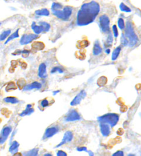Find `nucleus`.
I'll return each mask as SVG.
<instances>
[{
    "label": "nucleus",
    "instance_id": "4",
    "mask_svg": "<svg viewBox=\"0 0 141 156\" xmlns=\"http://www.w3.org/2000/svg\"><path fill=\"white\" fill-rule=\"evenodd\" d=\"M119 116L116 114H107L98 118L99 122L107 123L111 127H114L118 122Z\"/></svg>",
    "mask_w": 141,
    "mask_h": 156
},
{
    "label": "nucleus",
    "instance_id": "8",
    "mask_svg": "<svg viewBox=\"0 0 141 156\" xmlns=\"http://www.w3.org/2000/svg\"><path fill=\"white\" fill-rule=\"evenodd\" d=\"M38 34H24L21 39L20 40V44L21 45H26L28 44L32 41L35 40L38 38Z\"/></svg>",
    "mask_w": 141,
    "mask_h": 156
},
{
    "label": "nucleus",
    "instance_id": "31",
    "mask_svg": "<svg viewBox=\"0 0 141 156\" xmlns=\"http://www.w3.org/2000/svg\"><path fill=\"white\" fill-rule=\"evenodd\" d=\"M113 42V37L112 35V33L110 32H109V36L107 37V41H106V46H111L112 43Z\"/></svg>",
    "mask_w": 141,
    "mask_h": 156
},
{
    "label": "nucleus",
    "instance_id": "22",
    "mask_svg": "<svg viewBox=\"0 0 141 156\" xmlns=\"http://www.w3.org/2000/svg\"><path fill=\"white\" fill-rule=\"evenodd\" d=\"M10 33H11V30H7L4 31L2 34H0V41L5 40L10 35Z\"/></svg>",
    "mask_w": 141,
    "mask_h": 156
},
{
    "label": "nucleus",
    "instance_id": "21",
    "mask_svg": "<svg viewBox=\"0 0 141 156\" xmlns=\"http://www.w3.org/2000/svg\"><path fill=\"white\" fill-rule=\"evenodd\" d=\"M5 102H8V103H11V104H16L18 103L19 100L17 98H14V97H6L4 99Z\"/></svg>",
    "mask_w": 141,
    "mask_h": 156
},
{
    "label": "nucleus",
    "instance_id": "18",
    "mask_svg": "<svg viewBox=\"0 0 141 156\" xmlns=\"http://www.w3.org/2000/svg\"><path fill=\"white\" fill-rule=\"evenodd\" d=\"M32 112H34V109L32 107V105H28L26 110H24L22 113L20 114V116H25L26 115H30V114H32Z\"/></svg>",
    "mask_w": 141,
    "mask_h": 156
},
{
    "label": "nucleus",
    "instance_id": "46",
    "mask_svg": "<svg viewBox=\"0 0 141 156\" xmlns=\"http://www.w3.org/2000/svg\"><path fill=\"white\" fill-rule=\"evenodd\" d=\"M0 25H1V23H0Z\"/></svg>",
    "mask_w": 141,
    "mask_h": 156
},
{
    "label": "nucleus",
    "instance_id": "20",
    "mask_svg": "<svg viewBox=\"0 0 141 156\" xmlns=\"http://www.w3.org/2000/svg\"><path fill=\"white\" fill-rule=\"evenodd\" d=\"M35 14L39 16H48L50 14V12L47 9L43 8V9H41V10H36L35 12Z\"/></svg>",
    "mask_w": 141,
    "mask_h": 156
},
{
    "label": "nucleus",
    "instance_id": "42",
    "mask_svg": "<svg viewBox=\"0 0 141 156\" xmlns=\"http://www.w3.org/2000/svg\"><path fill=\"white\" fill-rule=\"evenodd\" d=\"M126 110H127V107L123 106L122 107H121V112H125Z\"/></svg>",
    "mask_w": 141,
    "mask_h": 156
},
{
    "label": "nucleus",
    "instance_id": "32",
    "mask_svg": "<svg viewBox=\"0 0 141 156\" xmlns=\"http://www.w3.org/2000/svg\"><path fill=\"white\" fill-rule=\"evenodd\" d=\"M25 84H26V81L23 78H21V79L18 80V81H17V85H18V87H19L20 89H21L22 87L24 88L25 87Z\"/></svg>",
    "mask_w": 141,
    "mask_h": 156
},
{
    "label": "nucleus",
    "instance_id": "10",
    "mask_svg": "<svg viewBox=\"0 0 141 156\" xmlns=\"http://www.w3.org/2000/svg\"><path fill=\"white\" fill-rule=\"evenodd\" d=\"M11 131H12V128L10 127H6L3 129L0 136V144H2L6 141Z\"/></svg>",
    "mask_w": 141,
    "mask_h": 156
},
{
    "label": "nucleus",
    "instance_id": "23",
    "mask_svg": "<svg viewBox=\"0 0 141 156\" xmlns=\"http://www.w3.org/2000/svg\"><path fill=\"white\" fill-rule=\"evenodd\" d=\"M32 47L35 50H43L44 48V45L41 42H35L32 44Z\"/></svg>",
    "mask_w": 141,
    "mask_h": 156
},
{
    "label": "nucleus",
    "instance_id": "25",
    "mask_svg": "<svg viewBox=\"0 0 141 156\" xmlns=\"http://www.w3.org/2000/svg\"><path fill=\"white\" fill-rule=\"evenodd\" d=\"M17 37H19V30H17L16 31V32H14V33L12 34H11L9 37L8 38V39L6 40V43H5V44H7L9 41H12V39H16L17 38Z\"/></svg>",
    "mask_w": 141,
    "mask_h": 156
},
{
    "label": "nucleus",
    "instance_id": "38",
    "mask_svg": "<svg viewBox=\"0 0 141 156\" xmlns=\"http://www.w3.org/2000/svg\"><path fill=\"white\" fill-rule=\"evenodd\" d=\"M123 155H124V153H123V152L122 151H116V152L115 153H114L113 155L114 156H123Z\"/></svg>",
    "mask_w": 141,
    "mask_h": 156
},
{
    "label": "nucleus",
    "instance_id": "33",
    "mask_svg": "<svg viewBox=\"0 0 141 156\" xmlns=\"http://www.w3.org/2000/svg\"><path fill=\"white\" fill-rule=\"evenodd\" d=\"M56 72H58V73H63V70L60 68L59 67H55L53 68L51 70V73L52 74H54V73H56Z\"/></svg>",
    "mask_w": 141,
    "mask_h": 156
},
{
    "label": "nucleus",
    "instance_id": "28",
    "mask_svg": "<svg viewBox=\"0 0 141 156\" xmlns=\"http://www.w3.org/2000/svg\"><path fill=\"white\" fill-rule=\"evenodd\" d=\"M120 9H121V11H123V12H131V9L127 7L126 5L123 4V3H121L120 4Z\"/></svg>",
    "mask_w": 141,
    "mask_h": 156
},
{
    "label": "nucleus",
    "instance_id": "43",
    "mask_svg": "<svg viewBox=\"0 0 141 156\" xmlns=\"http://www.w3.org/2000/svg\"><path fill=\"white\" fill-rule=\"evenodd\" d=\"M105 52H106L107 54H109V53H110V50H109V49H106V50H105Z\"/></svg>",
    "mask_w": 141,
    "mask_h": 156
},
{
    "label": "nucleus",
    "instance_id": "15",
    "mask_svg": "<svg viewBox=\"0 0 141 156\" xmlns=\"http://www.w3.org/2000/svg\"><path fill=\"white\" fill-rule=\"evenodd\" d=\"M38 76L40 78H44L47 77V71H46V65L45 63H41L39 67L38 70Z\"/></svg>",
    "mask_w": 141,
    "mask_h": 156
},
{
    "label": "nucleus",
    "instance_id": "29",
    "mask_svg": "<svg viewBox=\"0 0 141 156\" xmlns=\"http://www.w3.org/2000/svg\"><path fill=\"white\" fill-rule=\"evenodd\" d=\"M38 151L39 150L37 148H34V149H32V150H30V151H28L27 152V153L24 154L25 155H30V156H34L38 154Z\"/></svg>",
    "mask_w": 141,
    "mask_h": 156
},
{
    "label": "nucleus",
    "instance_id": "9",
    "mask_svg": "<svg viewBox=\"0 0 141 156\" xmlns=\"http://www.w3.org/2000/svg\"><path fill=\"white\" fill-rule=\"evenodd\" d=\"M87 95L86 92L85 90H82L81 92H79V94H78L77 96H75V98L73 99L72 101L70 102L71 106H75L81 103V102L82 100L85 98V96Z\"/></svg>",
    "mask_w": 141,
    "mask_h": 156
},
{
    "label": "nucleus",
    "instance_id": "3",
    "mask_svg": "<svg viewBox=\"0 0 141 156\" xmlns=\"http://www.w3.org/2000/svg\"><path fill=\"white\" fill-rule=\"evenodd\" d=\"M53 13L58 18L66 21L70 17L72 13V8L70 6H65L64 8L62 7L57 10H53Z\"/></svg>",
    "mask_w": 141,
    "mask_h": 156
},
{
    "label": "nucleus",
    "instance_id": "40",
    "mask_svg": "<svg viewBox=\"0 0 141 156\" xmlns=\"http://www.w3.org/2000/svg\"><path fill=\"white\" fill-rule=\"evenodd\" d=\"M77 150L78 151H87V149L86 147L85 146H80V147H78L77 148Z\"/></svg>",
    "mask_w": 141,
    "mask_h": 156
},
{
    "label": "nucleus",
    "instance_id": "37",
    "mask_svg": "<svg viewBox=\"0 0 141 156\" xmlns=\"http://www.w3.org/2000/svg\"><path fill=\"white\" fill-rule=\"evenodd\" d=\"M21 54H22L24 57H26V56H28V55H29V54H30V51L27 50H23V51H21Z\"/></svg>",
    "mask_w": 141,
    "mask_h": 156
},
{
    "label": "nucleus",
    "instance_id": "5",
    "mask_svg": "<svg viewBox=\"0 0 141 156\" xmlns=\"http://www.w3.org/2000/svg\"><path fill=\"white\" fill-rule=\"evenodd\" d=\"M50 28V24H48L45 21H41L39 22V25H36V23L32 22V29L34 32V33L36 34H39L41 32H46L49 31Z\"/></svg>",
    "mask_w": 141,
    "mask_h": 156
},
{
    "label": "nucleus",
    "instance_id": "34",
    "mask_svg": "<svg viewBox=\"0 0 141 156\" xmlns=\"http://www.w3.org/2000/svg\"><path fill=\"white\" fill-rule=\"evenodd\" d=\"M63 6L61 4H58V3H53L52 5V10H57L59 8H61Z\"/></svg>",
    "mask_w": 141,
    "mask_h": 156
},
{
    "label": "nucleus",
    "instance_id": "1",
    "mask_svg": "<svg viewBox=\"0 0 141 156\" xmlns=\"http://www.w3.org/2000/svg\"><path fill=\"white\" fill-rule=\"evenodd\" d=\"M100 11V6L95 1L83 4L77 17V24L79 26H87L95 20Z\"/></svg>",
    "mask_w": 141,
    "mask_h": 156
},
{
    "label": "nucleus",
    "instance_id": "26",
    "mask_svg": "<svg viewBox=\"0 0 141 156\" xmlns=\"http://www.w3.org/2000/svg\"><path fill=\"white\" fill-rule=\"evenodd\" d=\"M17 89V86L16 85L14 84L13 82H10L9 83L6 87V92H10V91H12V90H14Z\"/></svg>",
    "mask_w": 141,
    "mask_h": 156
},
{
    "label": "nucleus",
    "instance_id": "6",
    "mask_svg": "<svg viewBox=\"0 0 141 156\" xmlns=\"http://www.w3.org/2000/svg\"><path fill=\"white\" fill-rule=\"evenodd\" d=\"M99 27L104 33H109V19L107 15H102L99 18Z\"/></svg>",
    "mask_w": 141,
    "mask_h": 156
},
{
    "label": "nucleus",
    "instance_id": "14",
    "mask_svg": "<svg viewBox=\"0 0 141 156\" xmlns=\"http://www.w3.org/2000/svg\"><path fill=\"white\" fill-rule=\"evenodd\" d=\"M41 84L39 82H33L29 85H27L23 88L24 91H30L32 90H40L41 88Z\"/></svg>",
    "mask_w": 141,
    "mask_h": 156
},
{
    "label": "nucleus",
    "instance_id": "39",
    "mask_svg": "<svg viewBox=\"0 0 141 156\" xmlns=\"http://www.w3.org/2000/svg\"><path fill=\"white\" fill-rule=\"evenodd\" d=\"M56 155L58 156H66L67 153L65 152H64V151H58L57 153H56Z\"/></svg>",
    "mask_w": 141,
    "mask_h": 156
},
{
    "label": "nucleus",
    "instance_id": "41",
    "mask_svg": "<svg viewBox=\"0 0 141 156\" xmlns=\"http://www.w3.org/2000/svg\"><path fill=\"white\" fill-rule=\"evenodd\" d=\"M123 130L122 129H119L118 131H117V134L118 135V136H121V135H123Z\"/></svg>",
    "mask_w": 141,
    "mask_h": 156
},
{
    "label": "nucleus",
    "instance_id": "36",
    "mask_svg": "<svg viewBox=\"0 0 141 156\" xmlns=\"http://www.w3.org/2000/svg\"><path fill=\"white\" fill-rule=\"evenodd\" d=\"M112 30H113V33H114V36L115 37H117L118 36V30H117V27L116 25H114L112 27Z\"/></svg>",
    "mask_w": 141,
    "mask_h": 156
},
{
    "label": "nucleus",
    "instance_id": "30",
    "mask_svg": "<svg viewBox=\"0 0 141 156\" xmlns=\"http://www.w3.org/2000/svg\"><path fill=\"white\" fill-rule=\"evenodd\" d=\"M118 25L119 28L121 30H123L125 28V22H124V20L122 18H120L118 19Z\"/></svg>",
    "mask_w": 141,
    "mask_h": 156
},
{
    "label": "nucleus",
    "instance_id": "13",
    "mask_svg": "<svg viewBox=\"0 0 141 156\" xmlns=\"http://www.w3.org/2000/svg\"><path fill=\"white\" fill-rule=\"evenodd\" d=\"M100 129H101V132L103 136L107 137L110 133V125H109L107 123H103V122H100Z\"/></svg>",
    "mask_w": 141,
    "mask_h": 156
},
{
    "label": "nucleus",
    "instance_id": "16",
    "mask_svg": "<svg viewBox=\"0 0 141 156\" xmlns=\"http://www.w3.org/2000/svg\"><path fill=\"white\" fill-rule=\"evenodd\" d=\"M102 52V48H101L99 41H96L94 44V48H93V54L95 56L99 55Z\"/></svg>",
    "mask_w": 141,
    "mask_h": 156
},
{
    "label": "nucleus",
    "instance_id": "11",
    "mask_svg": "<svg viewBox=\"0 0 141 156\" xmlns=\"http://www.w3.org/2000/svg\"><path fill=\"white\" fill-rule=\"evenodd\" d=\"M72 138H73L72 132L70 131H66V132L65 133L64 136H63V138L62 139V141H61V143H59V144L56 146V148H57V147H59V146H62V145H63V144L67 143V142H70V141H72Z\"/></svg>",
    "mask_w": 141,
    "mask_h": 156
},
{
    "label": "nucleus",
    "instance_id": "44",
    "mask_svg": "<svg viewBox=\"0 0 141 156\" xmlns=\"http://www.w3.org/2000/svg\"><path fill=\"white\" fill-rule=\"evenodd\" d=\"M44 155H46V156H47V155H50V156H51V155H52V154H50V153H47V154H45Z\"/></svg>",
    "mask_w": 141,
    "mask_h": 156
},
{
    "label": "nucleus",
    "instance_id": "27",
    "mask_svg": "<svg viewBox=\"0 0 141 156\" xmlns=\"http://www.w3.org/2000/svg\"><path fill=\"white\" fill-rule=\"evenodd\" d=\"M121 44L123 45V46H126L129 45V41H128V40H127V37H126V36H125L123 34H121Z\"/></svg>",
    "mask_w": 141,
    "mask_h": 156
},
{
    "label": "nucleus",
    "instance_id": "2",
    "mask_svg": "<svg viewBox=\"0 0 141 156\" xmlns=\"http://www.w3.org/2000/svg\"><path fill=\"white\" fill-rule=\"evenodd\" d=\"M125 36L127 37V40L129 41V47H133L138 43V36L136 34L135 31L133 30L132 24L129 21H127V24H126Z\"/></svg>",
    "mask_w": 141,
    "mask_h": 156
},
{
    "label": "nucleus",
    "instance_id": "7",
    "mask_svg": "<svg viewBox=\"0 0 141 156\" xmlns=\"http://www.w3.org/2000/svg\"><path fill=\"white\" fill-rule=\"evenodd\" d=\"M81 119V117L80 114L75 109H72L70 111L68 114H67L65 120L66 122H72V121H76V120H80Z\"/></svg>",
    "mask_w": 141,
    "mask_h": 156
},
{
    "label": "nucleus",
    "instance_id": "12",
    "mask_svg": "<svg viewBox=\"0 0 141 156\" xmlns=\"http://www.w3.org/2000/svg\"><path fill=\"white\" fill-rule=\"evenodd\" d=\"M58 128L57 127H52L47 129L43 138V139H46V138H51L52 136H53L54 135H55L56 133L58 132Z\"/></svg>",
    "mask_w": 141,
    "mask_h": 156
},
{
    "label": "nucleus",
    "instance_id": "24",
    "mask_svg": "<svg viewBox=\"0 0 141 156\" xmlns=\"http://www.w3.org/2000/svg\"><path fill=\"white\" fill-rule=\"evenodd\" d=\"M106 83H107V78L104 77V76H101V78H99L98 82H97V85L99 87H103L106 84Z\"/></svg>",
    "mask_w": 141,
    "mask_h": 156
},
{
    "label": "nucleus",
    "instance_id": "45",
    "mask_svg": "<svg viewBox=\"0 0 141 156\" xmlns=\"http://www.w3.org/2000/svg\"><path fill=\"white\" fill-rule=\"evenodd\" d=\"M58 92H59V91H56V92H54V95H55V94H56V93H58Z\"/></svg>",
    "mask_w": 141,
    "mask_h": 156
},
{
    "label": "nucleus",
    "instance_id": "35",
    "mask_svg": "<svg viewBox=\"0 0 141 156\" xmlns=\"http://www.w3.org/2000/svg\"><path fill=\"white\" fill-rule=\"evenodd\" d=\"M49 105V102L48 100H47V99H44V100H43L41 102V106L43 108H45V107H46Z\"/></svg>",
    "mask_w": 141,
    "mask_h": 156
},
{
    "label": "nucleus",
    "instance_id": "17",
    "mask_svg": "<svg viewBox=\"0 0 141 156\" xmlns=\"http://www.w3.org/2000/svg\"><path fill=\"white\" fill-rule=\"evenodd\" d=\"M19 144L17 141H14V142H12V144H11L10 148H9V151H10L12 154H14L15 153H17L18 151V148Z\"/></svg>",
    "mask_w": 141,
    "mask_h": 156
},
{
    "label": "nucleus",
    "instance_id": "19",
    "mask_svg": "<svg viewBox=\"0 0 141 156\" xmlns=\"http://www.w3.org/2000/svg\"><path fill=\"white\" fill-rule=\"evenodd\" d=\"M121 46H118V47H117L114 50V52L112 53V59L113 61L116 60L117 58L118 57L119 54H120V52H121Z\"/></svg>",
    "mask_w": 141,
    "mask_h": 156
}]
</instances>
